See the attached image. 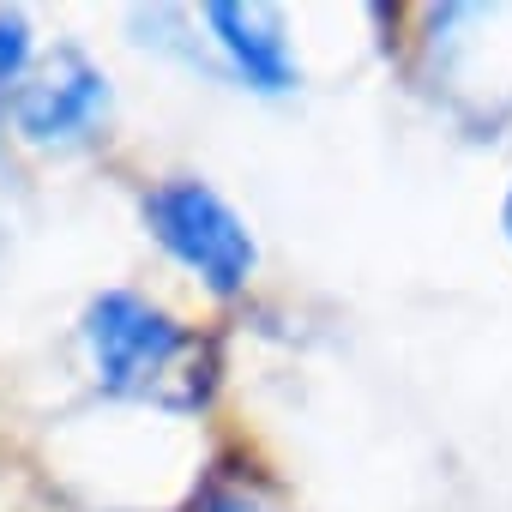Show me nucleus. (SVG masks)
<instances>
[{
    "label": "nucleus",
    "instance_id": "7ed1b4c3",
    "mask_svg": "<svg viewBox=\"0 0 512 512\" xmlns=\"http://www.w3.org/2000/svg\"><path fill=\"white\" fill-rule=\"evenodd\" d=\"M103 103H109L103 73L67 49V55H55V67H43L37 79H25L13 91V121L31 139H73L103 115Z\"/></svg>",
    "mask_w": 512,
    "mask_h": 512
},
{
    "label": "nucleus",
    "instance_id": "f257e3e1",
    "mask_svg": "<svg viewBox=\"0 0 512 512\" xmlns=\"http://www.w3.org/2000/svg\"><path fill=\"white\" fill-rule=\"evenodd\" d=\"M85 350H91L97 380L121 398L193 410L211 386L205 344L187 326H175L163 308H151L127 290H109L85 308Z\"/></svg>",
    "mask_w": 512,
    "mask_h": 512
},
{
    "label": "nucleus",
    "instance_id": "423d86ee",
    "mask_svg": "<svg viewBox=\"0 0 512 512\" xmlns=\"http://www.w3.org/2000/svg\"><path fill=\"white\" fill-rule=\"evenodd\" d=\"M31 67V25L19 13H0V91H19Z\"/></svg>",
    "mask_w": 512,
    "mask_h": 512
},
{
    "label": "nucleus",
    "instance_id": "f03ea898",
    "mask_svg": "<svg viewBox=\"0 0 512 512\" xmlns=\"http://www.w3.org/2000/svg\"><path fill=\"white\" fill-rule=\"evenodd\" d=\"M145 223L151 235L193 266L217 296H235L253 272V235L247 223L205 187V181H163L145 193Z\"/></svg>",
    "mask_w": 512,
    "mask_h": 512
},
{
    "label": "nucleus",
    "instance_id": "39448f33",
    "mask_svg": "<svg viewBox=\"0 0 512 512\" xmlns=\"http://www.w3.org/2000/svg\"><path fill=\"white\" fill-rule=\"evenodd\" d=\"M193 512H272V500L253 488V476H241V470H217V476L205 482V494L193 500Z\"/></svg>",
    "mask_w": 512,
    "mask_h": 512
},
{
    "label": "nucleus",
    "instance_id": "0eeeda50",
    "mask_svg": "<svg viewBox=\"0 0 512 512\" xmlns=\"http://www.w3.org/2000/svg\"><path fill=\"white\" fill-rule=\"evenodd\" d=\"M506 235H512V199H506Z\"/></svg>",
    "mask_w": 512,
    "mask_h": 512
},
{
    "label": "nucleus",
    "instance_id": "20e7f679",
    "mask_svg": "<svg viewBox=\"0 0 512 512\" xmlns=\"http://www.w3.org/2000/svg\"><path fill=\"white\" fill-rule=\"evenodd\" d=\"M217 43L229 49V61L241 67L247 85L260 91H290L296 85V55H290V37H284V19L272 7H205Z\"/></svg>",
    "mask_w": 512,
    "mask_h": 512
}]
</instances>
